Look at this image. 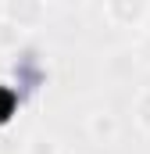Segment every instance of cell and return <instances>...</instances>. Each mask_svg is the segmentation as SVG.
<instances>
[{
	"label": "cell",
	"instance_id": "obj_2",
	"mask_svg": "<svg viewBox=\"0 0 150 154\" xmlns=\"http://www.w3.org/2000/svg\"><path fill=\"white\" fill-rule=\"evenodd\" d=\"M0 18H7L11 25H18L25 36H32L39 29H46L50 7L43 0H0Z\"/></svg>",
	"mask_w": 150,
	"mask_h": 154
},
{
	"label": "cell",
	"instance_id": "obj_4",
	"mask_svg": "<svg viewBox=\"0 0 150 154\" xmlns=\"http://www.w3.org/2000/svg\"><path fill=\"white\" fill-rule=\"evenodd\" d=\"M140 54H136V47H114L104 54V75L114 79V82H129V79L140 72Z\"/></svg>",
	"mask_w": 150,
	"mask_h": 154
},
{
	"label": "cell",
	"instance_id": "obj_3",
	"mask_svg": "<svg viewBox=\"0 0 150 154\" xmlns=\"http://www.w3.org/2000/svg\"><path fill=\"white\" fill-rule=\"evenodd\" d=\"M86 136H89V143H97V147H111V143H118V136H122V122H118V115L107 111V108L89 111V115H86Z\"/></svg>",
	"mask_w": 150,
	"mask_h": 154
},
{
	"label": "cell",
	"instance_id": "obj_7",
	"mask_svg": "<svg viewBox=\"0 0 150 154\" xmlns=\"http://www.w3.org/2000/svg\"><path fill=\"white\" fill-rule=\"evenodd\" d=\"M22 47H25V32L7 18H0V54H18Z\"/></svg>",
	"mask_w": 150,
	"mask_h": 154
},
{
	"label": "cell",
	"instance_id": "obj_8",
	"mask_svg": "<svg viewBox=\"0 0 150 154\" xmlns=\"http://www.w3.org/2000/svg\"><path fill=\"white\" fill-rule=\"evenodd\" d=\"M132 47H136V54H140V61H143V65H150V25L143 29V32H140V39H136Z\"/></svg>",
	"mask_w": 150,
	"mask_h": 154
},
{
	"label": "cell",
	"instance_id": "obj_5",
	"mask_svg": "<svg viewBox=\"0 0 150 154\" xmlns=\"http://www.w3.org/2000/svg\"><path fill=\"white\" fill-rule=\"evenodd\" d=\"M132 122L140 133L150 136V86H140L136 97H132Z\"/></svg>",
	"mask_w": 150,
	"mask_h": 154
},
{
	"label": "cell",
	"instance_id": "obj_6",
	"mask_svg": "<svg viewBox=\"0 0 150 154\" xmlns=\"http://www.w3.org/2000/svg\"><path fill=\"white\" fill-rule=\"evenodd\" d=\"M22 154H64V147H61V140L50 136V133H32V136L25 140Z\"/></svg>",
	"mask_w": 150,
	"mask_h": 154
},
{
	"label": "cell",
	"instance_id": "obj_1",
	"mask_svg": "<svg viewBox=\"0 0 150 154\" xmlns=\"http://www.w3.org/2000/svg\"><path fill=\"white\" fill-rule=\"evenodd\" d=\"M100 18L111 29L143 32L150 25V0H104L100 4Z\"/></svg>",
	"mask_w": 150,
	"mask_h": 154
}]
</instances>
